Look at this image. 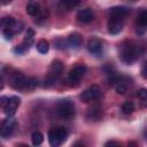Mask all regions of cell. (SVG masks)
<instances>
[{"label":"cell","instance_id":"obj_1","mask_svg":"<svg viewBox=\"0 0 147 147\" xmlns=\"http://www.w3.org/2000/svg\"><path fill=\"white\" fill-rule=\"evenodd\" d=\"M141 52H142L141 47L138 46L137 44L132 42V41H125L119 47L121 59L126 64H131V63L136 62L139 59Z\"/></svg>","mask_w":147,"mask_h":147},{"label":"cell","instance_id":"obj_2","mask_svg":"<svg viewBox=\"0 0 147 147\" xmlns=\"http://www.w3.org/2000/svg\"><path fill=\"white\" fill-rule=\"evenodd\" d=\"M9 83L15 90H29L37 85V80L34 78H29L21 72L13 74L9 78Z\"/></svg>","mask_w":147,"mask_h":147},{"label":"cell","instance_id":"obj_3","mask_svg":"<svg viewBox=\"0 0 147 147\" xmlns=\"http://www.w3.org/2000/svg\"><path fill=\"white\" fill-rule=\"evenodd\" d=\"M56 114L59 115V117H61L63 119H71V118H74L75 114H76L75 103L71 100H69V99L60 100L56 103Z\"/></svg>","mask_w":147,"mask_h":147},{"label":"cell","instance_id":"obj_4","mask_svg":"<svg viewBox=\"0 0 147 147\" xmlns=\"http://www.w3.org/2000/svg\"><path fill=\"white\" fill-rule=\"evenodd\" d=\"M62 71H63V63L60 60H54L49 67L48 75L45 78V86L49 87V86L54 85L59 80Z\"/></svg>","mask_w":147,"mask_h":147},{"label":"cell","instance_id":"obj_5","mask_svg":"<svg viewBox=\"0 0 147 147\" xmlns=\"http://www.w3.org/2000/svg\"><path fill=\"white\" fill-rule=\"evenodd\" d=\"M110 74V83L114 85L115 90L117 93L119 94H124L127 90V87L132 84V79L130 77L126 76H122V75H115V74Z\"/></svg>","mask_w":147,"mask_h":147},{"label":"cell","instance_id":"obj_6","mask_svg":"<svg viewBox=\"0 0 147 147\" xmlns=\"http://www.w3.org/2000/svg\"><path fill=\"white\" fill-rule=\"evenodd\" d=\"M68 137V131L64 127H53L48 131V141L51 146H60Z\"/></svg>","mask_w":147,"mask_h":147},{"label":"cell","instance_id":"obj_7","mask_svg":"<svg viewBox=\"0 0 147 147\" xmlns=\"http://www.w3.org/2000/svg\"><path fill=\"white\" fill-rule=\"evenodd\" d=\"M85 72H86V67H85L84 64H78V65L74 67V68L70 70L69 75H68V80H69V83L72 84V85H74V84H78V83L82 80V78L84 77Z\"/></svg>","mask_w":147,"mask_h":147},{"label":"cell","instance_id":"obj_8","mask_svg":"<svg viewBox=\"0 0 147 147\" xmlns=\"http://www.w3.org/2000/svg\"><path fill=\"white\" fill-rule=\"evenodd\" d=\"M16 127V119L13 116H8L7 119H5L0 126V136L2 138H9L14 130Z\"/></svg>","mask_w":147,"mask_h":147},{"label":"cell","instance_id":"obj_9","mask_svg":"<svg viewBox=\"0 0 147 147\" xmlns=\"http://www.w3.org/2000/svg\"><path fill=\"white\" fill-rule=\"evenodd\" d=\"M101 94V91L99 88V86L96 85H92L88 88H86L85 91H83V93L80 94V99L84 102H90L93 100H96Z\"/></svg>","mask_w":147,"mask_h":147},{"label":"cell","instance_id":"obj_10","mask_svg":"<svg viewBox=\"0 0 147 147\" xmlns=\"http://www.w3.org/2000/svg\"><path fill=\"white\" fill-rule=\"evenodd\" d=\"M87 51L95 56H101L103 52L102 42L98 38H91L87 42Z\"/></svg>","mask_w":147,"mask_h":147},{"label":"cell","instance_id":"obj_11","mask_svg":"<svg viewBox=\"0 0 147 147\" xmlns=\"http://www.w3.org/2000/svg\"><path fill=\"white\" fill-rule=\"evenodd\" d=\"M124 24L123 18H116V17H109L108 21V32L110 34H117L122 31Z\"/></svg>","mask_w":147,"mask_h":147},{"label":"cell","instance_id":"obj_12","mask_svg":"<svg viewBox=\"0 0 147 147\" xmlns=\"http://www.w3.org/2000/svg\"><path fill=\"white\" fill-rule=\"evenodd\" d=\"M20 103H21V99H20L18 96H11V98H9L8 103H7L6 107L3 108L5 114H6L7 116H14V114L16 113V110H17Z\"/></svg>","mask_w":147,"mask_h":147},{"label":"cell","instance_id":"obj_13","mask_svg":"<svg viewBox=\"0 0 147 147\" xmlns=\"http://www.w3.org/2000/svg\"><path fill=\"white\" fill-rule=\"evenodd\" d=\"M77 20L80 23H90L94 20V13L91 8H84L80 9L77 13Z\"/></svg>","mask_w":147,"mask_h":147},{"label":"cell","instance_id":"obj_14","mask_svg":"<svg viewBox=\"0 0 147 147\" xmlns=\"http://www.w3.org/2000/svg\"><path fill=\"white\" fill-rule=\"evenodd\" d=\"M127 14H129V8L124 6H116L109 9V17H116V18L124 20Z\"/></svg>","mask_w":147,"mask_h":147},{"label":"cell","instance_id":"obj_15","mask_svg":"<svg viewBox=\"0 0 147 147\" xmlns=\"http://www.w3.org/2000/svg\"><path fill=\"white\" fill-rule=\"evenodd\" d=\"M22 30H23V24H22V23H20V22H16V21H15V23H14L10 28H8V29L3 30L2 32H3L5 38H6L7 40H10V39L13 38V36H14V34L20 33Z\"/></svg>","mask_w":147,"mask_h":147},{"label":"cell","instance_id":"obj_16","mask_svg":"<svg viewBox=\"0 0 147 147\" xmlns=\"http://www.w3.org/2000/svg\"><path fill=\"white\" fill-rule=\"evenodd\" d=\"M82 42H83V38L77 32L71 33L67 39V45L71 48H79L82 46Z\"/></svg>","mask_w":147,"mask_h":147},{"label":"cell","instance_id":"obj_17","mask_svg":"<svg viewBox=\"0 0 147 147\" xmlns=\"http://www.w3.org/2000/svg\"><path fill=\"white\" fill-rule=\"evenodd\" d=\"M146 25H147V13L144 10L141 11V14L138 16L137 20V32L139 34H142L146 30Z\"/></svg>","mask_w":147,"mask_h":147},{"label":"cell","instance_id":"obj_18","mask_svg":"<svg viewBox=\"0 0 147 147\" xmlns=\"http://www.w3.org/2000/svg\"><path fill=\"white\" fill-rule=\"evenodd\" d=\"M101 117H102V109L99 106H93L92 108L88 109V111H87V118L90 121L96 122V121L101 119Z\"/></svg>","mask_w":147,"mask_h":147},{"label":"cell","instance_id":"obj_19","mask_svg":"<svg viewBox=\"0 0 147 147\" xmlns=\"http://www.w3.org/2000/svg\"><path fill=\"white\" fill-rule=\"evenodd\" d=\"M26 13L31 16H34V15H38L40 13V6L37 1L34 0H31L28 2L26 5Z\"/></svg>","mask_w":147,"mask_h":147},{"label":"cell","instance_id":"obj_20","mask_svg":"<svg viewBox=\"0 0 147 147\" xmlns=\"http://www.w3.org/2000/svg\"><path fill=\"white\" fill-rule=\"evenodd\" d=\"M14 23H15L14 17H11V16H6V17H2V18H0V29L3 31V30H6V29L10 28V26H11Z\"/></svg>","mask_w":147,"mask_h":147},{"label":"cell","instance_id":"obj_21","mask_svg":"<svg viewBox=\"0 0 147 147\" xmlns=\"http://www.w3.org/2000/svg\"><path fill=\"white\" fill-rule=\"evenodd\" d=\"M37 51L39 52V53H41V54H46L47 52H48V49H49V44H48V41L47 40H45V39H41V40H39L38 42H37Z\"/></svg>","mask_w":147,"mask_h":147},{"label":"cell","instance_id":"obj_22","mask_svg":"<svg viewBox=\"0 0 147 147\" xmlns=\"http://www.w3.org/2000/svg\"><path fill=\"white\" fill-rule=\"evenodd\" d=\"M121 110H122V113L124 115H130V114H132L134 111V103L132 101H126V102H124L122 105Z\"/></svg>","mask_w":147,"mask_h":147},{"label":"cell","instance_id":"obj_23","mask_svg":"<svg viewBox=\"0 0 147 147\" xmlns=\"http://www.w3.org/2000/svg\"><path fill=\"white\" fill-rule=\"evenodd\" d=\"M31 140H32V144H33L34 146H39V145H41L42 141H44V136H42L39 131H36V132L32 133Z\"/></svg>","mask_w":147,"mask_h":147},{"label":"cell","instance_id":"obj_24","mask_svg":"<svg viewBox=\"0 0 147 147\" xmlns=\"http://www.w3.org/2000/svg\"><path fill=\"white\" fill-rule=\"evenodd\" d=\"M33 37H34V31H33L32 29H28L26 34H25V38H24V40H23L22 44H24L25 46L30 47V45H31L32 41H33Z\"/></svg>","mask_w":147,"mask_h":147},{"label":"cell","instance_id":"obj_25","mask_svg":"<svg viewBox=\"0 0 147 147\" xmlns=\"http://www.w3.org/2000/svg\"><path fill=\"white\" fill-rule=\"evenodd\" d=\"M60 2L62 6H64L67 8H72V7L78 6L82 2V0H60Z\"/></svg>","mask_w":147,"mask_h":147},{"label":"cell","instance_id":"obj_26","mask_svg":"<svg viewBox=\"0 0 147 147\" xmlns=\"http://www.w3.org/2000/svg\"><path fill=\"white\" fill-rule=\"evenodd\" d=\"M137 95H138V98H140L142 101H145V100H146V98H147V92H146V90H145V88H141V90H139V91H138Z\"/></svg>","mask_w":147,"mask_h":147},{"label":"cell","instance_id":"obj_27","mask_svg":"<svg viewBox=\"0 0 147 147\" xmlns=\"http://www.w3.org/2000/svg\"><path fill=\"white\" fill-rule=\"evenodd\" d=\"M8 101H9V98L8 96H0V107L5 108L6 105L8 103Z\"/></svg>","mask_w":147,"mask_h":147},{"label":"cell","instance_id":"obj_28","mask_svg":"<svg viewBox=\"0 0 147 147\" xmlns=\"http://www.w3.org/2000/svg\"><path fill=\"white\" fill-rule=\"evenodd\" d=\"M111 145H116V146H118L119 144H118V142H115V141H108V142H106V146H111Z\"/></svg>","mask_w":147,"mask_h":147},{"label":"cell","instance_id":"obj_29","mask_svg":"<svg viewBox=\"0 0 147 147\" xmlns=\"http://www.w3.org/2000/svg\"><path fill=\"white\" fill-rule=\"evenodd\" d=\"M2 87H3V80H2V78L0 77V90H2Z\"/></svg>","mask_w":147,"mask_h":147},{"label":"cell","instance_id":"obj_30","mask_svg":"<svg viewBox=\"0 0 147 147\" xmlns=\"http://www.w3.org/2000/svg\"><path fill=\"white\" fill-rule=\"evenodd\" d=\"M10 1H13V0H1V2H2V3H5V5H6V3H8V2H10Z\"/></svg>","mask_w":147,"mask_h":147},{"label":"cell","instance_id":"obj_31","mask_svg":"<svg viewBox=\"0 0 147 147\" xmlns=\"http://www.w3.org/2000/svg\"><path fill=\"white\" fill-rule=\"evenodd\" d=\"M132 1H136V0H132Z\"/></svg>","mask_w":147,"mask_h":147}]
</instances>
